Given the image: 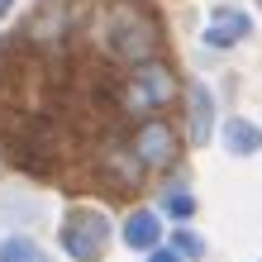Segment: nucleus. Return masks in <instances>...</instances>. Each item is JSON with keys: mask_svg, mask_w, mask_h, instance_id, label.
<instances>
[{"mask_svg": "<svg viewBox=\"0 0 262 262\" xmlns=\"http://www.w3.org/2000/svg\"><path fill=\"white\" fill-rule=\"evenodd\" d=\"M210 124H214L210 91H205V86H195V91H191V138H195V143H205V138H210Z\"/></svg>", "mask_w": 262, "mask_h": 262, "instance_id": "obj_7", "label": "nucleus"}, {"mask_svg": "<svg viewBox=\"0 0 262 262\" xmlns=\"http://www.w3.org/2000/svg\"><path fill=\"white\" fill-rule=\"evenodd\" d=\"M148 262H177V253H167V248H158V253H152Z\"/></svg>", "mask_w": 262, "mask_h": 262, "instance_id": "obj_12", "label": "nucleus"}, {"mask_svg": "<svg viewBox=\"0 0 262 262\" xmlns=\"http://www.w3.org/2000/svg\"><path fill=\"white\" fill-rule=\"evenodd\" d=\"M134 96L143 105H167V100H172V72H167L162 62L134 67Z\"/></svg>", "mask_w": 262, "mask_h": 262, "instance_id": "obj_4", "label": "nucleus"}, {"mask_svg": "<svg viewBox=\"0 0 262 262\" xmlns=\"http://www.w3.org/2000/svg\"><path fill=\"white\" fill-rule=\"evenodd\" d=\"M158 238H162L158 214H152V210H134L129 224H124V243H129V248H158Z\"/></svg>", "mask_w": 262, "mask_h": 262, "instance_id": "obj_6", "label": "nucleus"}, {"mask_svg": "<svg viewBox=\"0 0 262 262\" xmlns=\"http://www.w3.org/2000/svg\"><path fill=\"white\" fill-rule=\"evenodd\" d=\"M177 248L186 253V257H200V238L195 234H177Z\"/></svg>", "mask_w": 262, "mask_h": 262, "instance_id": "obj_11", "label": "nucleus"}, {"mask_svg": "<svg viewBox=\"0 0 262 262\" xmlns=\"http://www.w3.org/2000/svg\"><path fill=\"white\" fill-rule=\"evenodd\" d=\"M191 210H195V205H191V195H172V200H167V214H177V220H186Z\"/></svg>", "mask_w": 262, "mask_h": 262, "instance_id": "obj_10", "label": "nucleus"}, {"mask_svg": "<svg viewBox=\"0 0 262 262\" xmlns=\"http://www.w3.org/2000/svg\"><path fill=\"white\" fill-rule=\"evenodd\" d=\"M224 143H229V152H257V148H262V129L248 124V119H229Z\"/></svg>", "mask_w": 262, "mask_h": 262, "instance_id": "obj_8", "label": "nucleus"}, {"mask_svg": "<svg viewBox=\"0 0 262 262\" xmlns=\"http://www.w3.org/2000/svg\"><path fill=\"white\" fill-rule=\"evenodd\" d=\"M238 38H248V14H238V10H220L205 24V43L210 48H234Z\"/></svg>", "mask_w": 262, "mask_h": 262, "instance_id": "obj_5", "label": "nucleus"}, {"mask_svg": "<svg viewBox=\"0 0 262 262\" xmlns=\"http://www.w3.org/2000/svg\"><path fill=\"white\" fill-rule=\"evenodd\" d=\"M105 243H110V220L100 210H72L62 224V248L76 262H100Z\"/></svg>", "mask_w": 262, "mask_h": 262, "instance_id": "obj_2", "label": "nucleus"}, {"mask_svg": "<svg viewBox=\"0 0 262 262\" xmlns=\"http://www.w3.org/2000/svg\"><path fill=\"white\" fill-rule=\"evenodd\" d=\"M257 5H262V0H257Z\"/></svg>", "mask_w": 262, "mask_h": 262, "instance_id": "obj_14", "label": "nucleus"}, {"mask_svg": "<svg viewBox=\"0 0 262 262\" xmlns=\"http://www.w3.org/2000/svg\"><path fill=\"white\" fill-rule=\"evenodd\" d=\"M5 10H10V0H0V14H5Z\"/></svg>", "mask_w": 262, "mask_h": 262, "instance_id": "obj_13", "label": "nucleus"}, {"mask_svg": "<svg viewBox=\"0 0 262 262\" xmlns=\"http://www.w3.org/2000/svg\"><path fill=\"white\" fill-rule=\"evenodd\" d=\"M134 152H138L143 167H172L177 162V138L167 134L162 124H143L134 134Z\"/></svg>", "mask_w": 262, "mask_h": 262, "instance_id": "obj_3", "label": "nucleus"}, {"mask_svg": "<svg viewBox=\"0 0 262 262\" xmlns=\"http://www.w3.org/2000/svg\"><path fill=\"white\" fill-rule=\"evenodd\" d=\"M110 38H115V53L124 57V62L143 67V62H152V53H158L162 29H158V19H148V14L115 10V19H110Z\"/></svg>", "mask_w": 262, "mask_h": 262, "instance_id": "obj_1", "label": "nucleus"}, {"mask_svg": "<svg viewBox=\"0 0 262 262\" xmlns=\"http://www.w3.org/2000/svg\"><path fill=\"white\" fill-rule=\"evenodd\" d=\"M0 262H38V248L29 238H5L0 243Z\"/></svg>", "mask_w": 262, "mask_h": 262, "instance_id": "obj_9", "label": "nucleus"}]
</instances>
